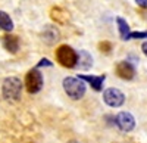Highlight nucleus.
<instances>
[{
    "label": "nucleus",
    "mask_w": 147,
    "mask_h": 143,
    "mask_svg": "<svg viewBox=\"0 0 147 143\" xmlns=\"http://www.w3.org/2000/svg\"><path fill=\"white\" fill-rule=\"evenodd\" d=\"M3 98L9 102H18L21 99V93H22V83L18 77H7L3 81V87H2Z\"/></svg>",
    "instance_id": "nucleus-1"
},
{
    "label": "nucleus",
    "mask_w": 147,
    "mask_h": 143,
    "mask_svg": "<svg viewBox=\"0 0 147 143\" xmlns=\"http://www.w3.org/2000/svg\"><path fill=\"white\" fill-rule=\"evenodd\" d=\"M62 86H63L65 93L74 100L81 99L85 94V84H84V81L80 80L78 77H66V78H63Z\"/></svg>",
    "instance_id": "nucleus-2"
},
{
    "label": "nucleus",
    "mask_w": 147,
    "mask_h": 143,
    "mask_svg": "<svg viewBox=\"0 0 147 143\" xmlns=\"http://www.w3.org/2000/svg\"><path fill=\"white\" fill-rule=\"evenodd\" d=\"M56 59L57 62L65 68H74L78 62V53L68 44H62L56 49Z\"/></svg>",
    "instance_id": "nucleus-3"
},
{
    "label": "nucleus",
    "mask_w": 147,
    "mask_h": 143,
    "mask_svg": "<svg viewBox=\"0 0 147 143\" xmlns=\"http://www.w3.org/2000/svg\"><path fill=\"white\" fill-rule=\"evenodd\" d=\"M25 87L28 93H38L43 87V75L37 68L30 69L25 75Z\"/></svg>",
    "instance_id": "nucleus-4"
},
{
    "label": "nucleus",
    "mask_w": 147,
    "mask_h": 143,
    "mask_svg": "<svg viewBox=\"0 0 147 143\" xmlns=\"http://www.w3.org/2000/svg\"><path fill=\"white\" fill-rule=\"evenodd\" d=\"M103 100H105L106 105L110 106V108H119V106H122L125 102V94L119 89L110 87V89H106L103 91Z\"/></svg>",
    "instance_id": "nucleus-5"
},
{
    "label": "nucleus",
    "mask_w": 147,
    "mask_h": 143,
    "mask_svg": "<svg viewBox=\"0 0 147 143\" xmlns=\"http://www.w3.org/2000/svg\"><path fill=\"white\" fill-rule=\"evenodd\" d=\"M115 123H116V125L122 130V131H127V133L128 131H132L134 127H136V120H134L132 114L125 112V111L119 112L115 117Z\"/></svg>",
    "instance_id": "nucleus-6"
},
{
    "label": "nucleus",
    "mask_w": 147,
    "mask_h": 143,
    "mask_svg": "<svg viewBox=\"0 0 147 143\" xmlns=\"http://www.w3.org/2000/svg\"><path fill=\"white\" fill-rule=\"evenodd\" d=\"M116 74L122 80H132L136 77V68H134L129 62L122 61L116 65Z\"/></svg>",
    "instance_id": "nucleus-7"
},
{
    "label": "nucleus",
    "mask_w": 147,
    "mask_h": 143,
    "mask_svg": "<svg viewBox=\"0 0 147 143\" xmlns=\"http://www.w3.org/2000/svg\"><path fill=\"white\" fill-rule=\"evenodd\" d=\"M50 18L59 24V25H65V24L69 21V12L60 6H53L50 9Z\"/></svg>",
    "instance_id": "nucleus-8"
},
{
    "label": "nucleus",
    "mask_w": 147,
    "mask_h": 143,
    "mask_svg": "<svg viewBox=\"0 0 147 143\" xmlns=\"http://www.w3.org/2000/svg\"><path fill=\"white\" fill-rule=\"evenodd\" d=\"M2 44L3 47L10 52V53H16L18 49H19V39L16 35H12V34H5L2 37Z\"/></svg>",
    "instance_id": "nucleus-9"
},
{
    "label": "nucleus",
    "mask_w": 147,
    "mask_h": 143,
    "mask_svg": "<svg viewBox=\"0 0 147 143\" xmlns=\"http://www.w3.org/2000/svg\"><path fill=\"white\" fill-rule=\"evenodd\" d=\"M78 78L82 80V81H87L96 91H100L103 89V83H105L106 75H97V77H94V75H82L81 74V75H78Z\"/></svg>",
    "instance_id": "nucleus-10"
},
{
    "label": "nucleus",
    "mask_w": 147,
    "mask_h": 143,
    "mask_svg": "<svg viewBox=\"0 0 147 143\" xmlns=\"http://www.w3.org/2000/svg\"><path fill=\"white\" fill-rule=\"evenodd\" d=\"M60 34H59V30L56 27H52V25H46L44 27V31H43V40L49 44H53L59 40Z\"/></svg>",
    "instance_id": "nucleus-11"
},
{
    "label": "nucleus",
    "mask_w": 147,
    "mask_h": 143,
    "mask_svg": "<svg viewBox=\"0 0 147 143\" xmlns=\"http://www.w3.org/2000/svg\"><path fill=\"white\" fill-rule=\"evenodd\" d=\"M77 65H78L81 69H88V68L93 65V58L90 56V53H88V52H85V50H80Z\"/></svg>",
    "instance_id": "nucleus-12"
},
{
    "label": "nucleus",
    "mask_w": 147,
    "mask_h": 143,
    "mask_svg": "<svg viewBox=\"0 0 147 143\" xmlns=\"http://www.w3.org/2000/svg\"><path fill=\"white\" fill-rule=\"evenodd\" d=\"M116 24H118V28H119V35H121V39L122 40H129V25H128V22L124 19V18H121L118 16L116 18Z\"/></svg>",
    "instance_id": "nucleus-13"
},
{
    "label": "nucleus",
    "mask_w": 147,
    "mask_h": 143,
    "mask_svg": "<svg viewBox=\"0 0 147 143\" xmlns=\"http://www.w3.org/2000/svg\"><path fill=\"white\" fill-rule=\"evenodd\" d=\"M0 28L6 33H10L13 30V21H12V18L3 10H0Z\"/></svg>",
    "instance_id": "nucleus-14"
},
{
    "label": "nucleus",
    "mask_w": 147,
    "mask_h": 143,
    "mask_svg": "<svg viewBox=\"0 0 147 143\" xmlns=\"http://www.w3.org/2000/svg\"><path fill=\"white\" fill-rule=\"evenodd\" d=\"M99 49H100V52L109 53L110 50H112V43H109V41H102V43L99 44Z\"/></svg>",
    "instance_id": "nucleus-15"
},
{
    "label": "nucleus",
    "mask_w": 147,
    "mask_h": 143,
    "mask_svg": "<svg viewBox=\"0 0 147 143\" xmlns=\"http://www.w3.org/2000/svg\"><path fill=\"white\" fill-rule=\"evenodd\" d=\"M53 64L50 62V61H49V59H46V58H43L41 59V61L38 62V65H37V66H52Z\"/></svg>",
    "instance_id": "nucleus-16"
},
{
    "label": "nucleus",
    "mask_w": 147,
    "mask_h": 143,
    "mask_svg": "<svg viewBox=\"0 0 147 143\" xmlns=\"http://www.w3.org/2000/svg\"><path fill=\"white\" fill-rule=\"evenodd\" d=\"M136 3H137L140 7H143V9H147V0H136Z\"/></svg>",
    "instance_id": "nucleus-17"
},
{
    "label": "nucleus",
    "mask_w": 147,
    "mask_h": 143,
    "mask_svg": "<svg viewBox=\"0 0 147 143\" xmlns=\"http://www.w3.org/2000/svg\"><path fill=\"white\" fill-rule=\"evenodd\" d=\"M141 50H143V53L147 56V41H144V43L141 44Z\"/></svg>",
    "instance_id": "nucleus-18"
},
{
    "label": "nucleus",
    "mask_w": 147,
    "mask_h": 143,
    "mask_svg": "<svg viewBox=\"0 0 147 143\" xmlns=\"http://www.w3.org/2000/svg\"><path fill=\"white\" fill-rule=\"evenodd\" d=\"M69 143H77V142H74V140H72V142H69Z\"/></svg>",
    "instance_id": "nucleus-19"
}]
</instances>
